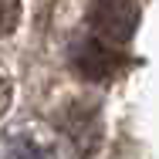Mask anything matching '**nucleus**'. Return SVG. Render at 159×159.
I'll list each match as a JSON object with an SVG mask.
<instances>
[{
  "label": "nucleus",
  "instance_id": "obj_1",
  "mask_svg": "<svg viewBox=\"0 0 159 159\" xmlns=\"http://www.w3.org/2000/svg\"><path fill=\"white\" fill-rule=\"evenodd\" d=\"M88 24H92V31H95L102 41L122 48L129 37L135 34L139 7H135V0H92V7H88Z\"/></svg>",
  "mask_w": 159,
  "mask_h": 159
},
{
  "label": "nucleus",
  "instance_id": "obj_2",
  "mask_svg": "<svg viewBox=\"0 0 159 159\" xmlns=\"http://www.w3.org/2000/svg\"><path fill=\"white\" fill-rule=\"evenodd\" d=\"M71 64H75V71H78L81 78H88V81H108V78H115V75L122 71L125 61H122V54H119L115 44H108V41H102L98 34H92V37L75 41Z\"/></svg>",
  "mask_w": 159,
  "mask_h": 159
},
{
  "label": "nucleus",
  "instance_id": "obj_3",
  "mask_svg": "<svg viewBox=\"0 0 159 159\" xmlns=\"http://www.w3.org/2000/svg\"><path fill=\"white\" fill-rule=\"evenodd\" d=\"M0 159H48L44 156V149L37 146V142H31V139H10L3 149H0Z\"/></svg>",
  "mask_w": 159,
  "mask_h": 159
},
{
  "label": "nucleus",
  "instance_id": "obj_4",
  "mask_svg": "<svg viewBox=\"0 0 159 159\" xmlns=\"http://www.w3.org/2000/svg\"><path fill=\"white\" fill-rule=\"evenodd\" d=\"M20 24V0H0V37Z\"/></svg>",
  "mask_w": 159,
  "mask_h": 159
},
{
  "label": "nucleus",
  "instance_id": "obj_5",
  "mask_svg": "<svg viewBox=\"0 0 159 159\" xmlns=\"http://www.w3.org/2000/svg\"><path fill=\"white\" fill-rule=\"evenodd\" d=\"M10 98H14V88H10V81L0 75V119L7 115V108H10Z\"/></svg>",
  "mask_w": 159,
  "mask_h": 159
}]
</instances>
